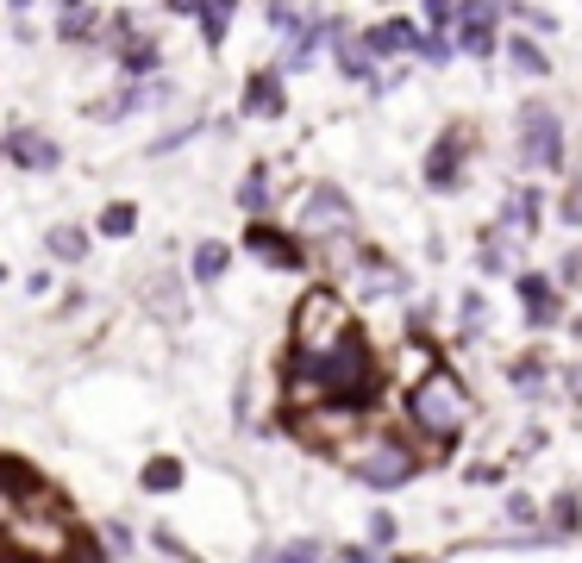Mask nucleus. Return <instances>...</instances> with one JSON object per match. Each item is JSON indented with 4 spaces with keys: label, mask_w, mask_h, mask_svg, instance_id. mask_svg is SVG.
I'll use <instances>...</instances> for the list:
<instances>
[{
    "label": "nucleus",
    "mask_w": 582,
    "mask_h": 563,
    "mask_svg": "<svg viewBox=\"0 0 582 563\" xmlns=\"http://www.w3.org/2000/svg\"><path fill=\"white\" fill-rule=\"evenodd\" d=\"M570 394H576V401H582V364L570 369Z\"/></svg>",
    "instance_id": "obj_38"
},
{
    "label": "nucleus",
    "mask_w": 582,
    "mask_h": 563,
    "mask_svg": "<svg viewBox=\"0 0 582 563\" xmlns=\"http://www.w3.org/2000/svg\"><path fill=\"white\" fill-rule=\"evenodd\" d=\"M282 107H289V95H282V69H257V76L245 82V113L251 119H282Z\"/></svg>",
    "instance_id": "obj_14"
},
{
    "label": "nucleus",
    "mask_w": 582,
    "mask_h": 563,
    "mask_svg": "<svg viewBox=\"0 0 582 563\" xmlns=\"http://www.w3.org/2000/svg\"><path fill=\"white\" fill-rule=\"evenodd\" d=\"M175 100V82H138V88H126V95L100 100L95 119H126V113H144V107H170Z\"/></svg>",
    "instance_id": "obj_12"
},
{
    "label": "nucleus",
    "mask_w": 582,
    "mask_h": 563,
    "mask_svg": "<svg viewBox=\"0 0 582 563\" xmlns=\"http://www.w3.org/2000/svg\"><path fill=\"white\" fill-rule=\"evenodd\" d=\"M219 275H226V245L201 238V245H194V282H219Z\"/></svg>",
    "instance_id": "obj_23"
},
{
    "label": "nucleus",
    "mask_w": 582,
    "mask_h": 563,
    "mask_svg": "<svg viewBox=\"0 0 582 563\" xmlns=\"http://www.w3.org/2000/svg\"><path fill=\"white\" fill-rule=\"evenodd\" d=\"M507 63H514L520 76H545V69H551V63H545V51H539L532 39H520V32L507 39Z\"/></svg>",
    "instance_id": "obj_20"
},
{
    "label": "nucleus",
    "mask_w": 582,
    "mask_h": 563,
    "mask_svg": "<svg viewBox=\"0 0 582 563\" xmlns=\"http://www.w3.org/2000/svg\"><path fill=\"white\" fill-rule=\"evenodd\" d=\"M233 7H238V0H201V39H207V44L226 39V25H233Z\"/></svg>",
    "instance_id": "obj_22"
},
{
    "label": "nucleus",
    "mask_w": 582,
    "mask_h": 563,
    "mask_svg": "<svg viewBox=\"0 0 582 563\" xmlns=\"http://www.w3.org/2000/svg\"><path fill=\"white\" fill-rule=\"evenodd\" d=\"M132 226H138V207H132V201H114V207L100 214V232H107V238H132Z\"/></svg>",
    "instance_id": "obj_26"
},
{
    "label": "nucleus",
    "mask_w": 582,
    "mask_h": 563,
    "mask_svg": "<svg viewBox=\"0 0 582 563\" xmlns=\"http://www.w3.org/2000/svg\"><path fill=\"white\" fill-rule=\"evenodd\" d=\"M551 513H558V526H563V532H570V526L582 520V513H576V495H558V507H551Z\"/></svg>",
    "instance_id": "obj_33"
},
{
    "label": "nucleus",
    "mask_w": 582,
    "mask_h": 563,
    "mask_svg": "<svg viewBox=\"0 0 582 563\" xmlns=\"http://www.w3.org/2000/svg\"><path fill=\"white\" fill-rule=\"evenodd\" d=\"M282 394H289L294 413L326 408V401H369V394H376V357H369V345L351 332L345 345L326 350V357H294Z\"/></svg>",
    "instance_id": "obj_1"
},
{
    "label": "nucleus",
    "mask_w": 582,
    "mask_h": 563,
    "mask_svg": "<svg viewBox=\"0 0 582 563\" xmlns=\"http://www.w3.org/2000/svg\"><path fill=\"white\" fill-rule=\"evenodd\" d=\"M539 207L545 201L532 195V188H514L507 207H502V232H532V226H539Z\"/></svg>",
    "instance_id": "obj_18"
},
{
    "label": "nucleus",
    "mask_w": 582,
    "mask_h": 563,
    "mask_svg": "<svg viewBox=\"0 0 582 563\" xmlns=\"http://www.w3.org/2000/svg\"><path fill=\"white\" fill-rule=\"evenodd\" d=\"M32 488H39V476H32L20 457H0V495H7V501H20V495H32Z\"/></svg>",
    "instance_id": "obj_21"
},
{
    "label": "nucleus",
    "mask_w": 582,
    "mask_h": 563,
    "mask_svg": "<svg viewBox=\"0 0 582 563\" xmlns=\"http://www.w3.org/2000/svg\"><path fill=\"white\" fill-rule=\"evenodd\" d=\"M69 563H100V551H95V544H76V551H69Z\"/></svg>",
    "instance_id": "obj_36"
},
{
    "label": "nucleus",
    "mask_w": 582,
    "mask_h": 563,
    "mask_svg": "<svg viewBox=\"0 0 582 563\" xmlns=\"http://www.w3.org/2000/svg\"><path fill=\"white\" fill-rule=\"evenodd\" d=\"M44 251L63 257V263H82V257H88V232H82V226H51Z\"/></svg>",
    "instance_id": "obj_19"
},
{
    "label": "nucleus",
    "mask_w": 582,
    "mask_h": 563,
    "mask_svg": "<svg viewBox=\"0 0 582 563\" xmlns=\"http://www.w3.org/2000/svg\"><path fill=\"white\" fill-rule=\"evenodd\" d=\"M0 563H13V539H7V520H0Z\"/></svg>",
    "instance_id": "obj_37"
},
{
    "label": "nucleus",
    "mask_w": 582,
    "mask_h": 563,
    "mask_svg": "<svg viewBox=\"0 0 582 563\" xmlns=\"http://www.w3.org/2000/svg\"><path fill=\"white\" fill-rule=\"evenodd\" d=\"M495 20H502V7H495V0H464V7H451L457 44H464L470 57H495Z\"/></svg>",
    "instance_id": "obj_8"
},
{
    "label": "nucleus",
    "mask_w": 582,
    "mask_h": 563,
    "mask_svg": "<svg viewBox=\"0 0 582 563\" xmlns=\"http://www.w3.org/2000/svg\"><path fill=\"white\" fill-rule=\"evenodd\" d=\"M408 420H413V432H427L432 445L457 439V432H464V420H470V394H464V382H457L451 369L432 364L427 376L413 382V394H408Z\"/></svg>",
    "instance_id": "obj_2"
},
{
    "label": "nucleus",
    "mask_w": 582,
    "mask_h": 563,
    "mask_svg": "<svg viewBox=\"0 0 582 563\" xmlns=\"http://www.w3.org/2000/svg\"><path fill=\"white\" fill-rule=\"evenodd\" d=\"M332 39V20H294L289 25V51H282V63L276 69H313V57H320V44Z\"/></svg>",
    "instance_id": "obj_11"
},
{
    "label": "nucleus",
    "mask_w": 582,
    "mask_h": 563,
    "mask_svg": "<svg viewBox=\"0 0 582 563\" xmlns=\"http://www.w3.org/2000/svg\"><path fill=\"white\" fill-rule=\"evenodd\" d=\"M245 245H251L263 263H276V270H301L308 257H301V245H294L289 232H276V226H263V219H251V232H245Z\"/></svg>",
    "instance_id": "obj_13"
},
{
    "label": "nucleus",
    "mask_w": 582,
    "mask_h": 563,
    "mask_svg": "<svg viewBox=\"0 0 582 563\" xmlns=\"http://www.w3.org/2000/svg\"><path fill=\"white\" fill-rule=\"evenodd\" d=\"M464 156H470V138H464V126H451V132L427 151V188L451 195V188L464 182Z\"/></svg>",
    "instance_id": "obj_9"
},
{
    "label": "nucleus",
    "mask_w": 582,
    "mask_h": 563,
    "mask_svg": "<svg viewBox=\"0 0 582 563\" xmlns=\"http://www.w3.org/2000/svg\"><path fill=\"white\" fill-rule=\"evenodd\" d=\"M451 7H457V0H427V20L432 25H451Z\"/></svg>",
    "instance_id": "obj_34"
},
{
    "label": "nucleus",
    "mask_w": 582,
    "mask_h": 563,
    "mask_svg": "<svg viewBox=\"0 0 582 563\" xmlns=\"http://www.w3.org/2000/svg\"><path fill=\"white\" fill-rule=\"evenodd\" d=\"M483 270H495V275L514 270V263H507V238H502V232H488V238H483Z\"/></svg>",
    "instance_id": "obj_28"
},
{
    "label": "nucleus",
    "mask_w": 582,
    "mask_h": 563,
    "mask_svg": "<svg viewBox=\"0 0 582 563\" xmlns=\"http://www.w3.org/2000/svg\"><path fill=\"white\" fill-rule=\"evenodd\" d=\"M483 294H464V332H470V338H476V332H483Z\"/></svg>",
    "instance_id": "obj_32"
},
{
    "label": "nucleus",
    "mask_w": 582,
    "mask_h": 563,
    "mask_svg": "<svg viewBox=\"0 0 582 563\" xmlns=\"http://www.w3.org/2000/svg\"><path fill=\"white\" fill-rule=\"evenodd\" d=\"M520 301H526V320L532 326H558V294H551V282L539 270L520 275Z\"/></svg>",
    "instance_id": "obj_17"
},
{
    "label": "nucleus",
    "mask_w": 582,
    "mask_h": 563,
    "mask_svg": "<svg viewBox=\"0 0 582 563\" xmlns=\"http://www.w3.org/2000/svg\"><path fill=\"white\" fill-rule=\"evenodd\" d=\"M507 376H514V389L539 394L545 389V357H520V364H507Z\"/></svg>",
    "instance_id": "obj_27"
},
{
    "label": "nucleus",
    "mask_w": 582,
    "mask_h": 563,
    "mask_svg": "<svg viewBox=\"0 0 582 563\" xmlns=\"http://www.w3.org/2000/svg\"><path fill=\"white\" fill-rule=\"evenodd\" d=\"M57 7H63V13H76V7H88V0H57Z\"/></svg>",
    "instance_id": "obj_39"
},
{
    "label": "nucleus",
    "mask_w": 582,
    "mask_h": 563,
    "mask_svg": "<svg viewBox=\"0 0 582 563\" xmlns=\"http://www.w3.org/2000/svg\"><path fill=\"white\" fill-rule=\"evenodd\" d=\"M13 7H25V0H13Z\"/></svg>",
    "instance_id": "obj_40"
},
{
    "label": "nucleus",
    "mask_w": 582,
    "mask_h": 563,
    "mask_svg": "<svg viewBox=\"0 0 582 563\" xmlns=\"http://www.w3.org/2000/svg\"><path fill=\"white\" fill-rule=\"evenodd\" d=\"M95 32H100V13H95V7H76V13H63V39H69V44H88Z\"/></svg>",
    "instance_id": "obj_25"
},
{
    "label": "nucleus",
    "mask_w": 582,
    "mask_h": 563,
    "mask_svg": "<svg viewBox=\"0 0 582 563\" xmlns=\"http://www.w3.org/2000/svg\"><path fill=\"white\" fill-rule=\"evenodd\" d=\"M558 214L570 219V226H582V175L576 182H570V188H563V201H558Z\"/></svg>",
    "instance_id": "obj_30"
},
{
    "label": "nucleus",
    "mask_w": 582,
    "mask_h": 563,
    "mask_svg": "<svg viewBox=\"0 0 582 563\" xmlns=\"http://www.w3.org/2000/svg\"><path fill=\"white\" fill-rule=\"evenodd\" d=\"M332 51H338V69H345L351 82H369V76H376V57L364 51V39H351L345 20H332Z\"/></svg>",
    "instance_id": "obj_16"
},
{
    "label": "nucleus",
    "mask_w": 582,
    "mask_h": 563,
    "mask_svg": "<svg viewBox=\"0 0 582 563\" xmlns=\"http://www.w3.org/2000/svg\"><path fill=\"white\" fill-rule=\"evenodd\" d=\"M238 207H245V214H263V207H270V175H263V163L238 182Z\"/></svg>",
    "instance_id": "obj_24"
},
{
    "label": "nucleus",
    "mask_w": 582,
    "mask_h": 563,
    "mask_svg": "<svg viewBox=\"0 0 582 563\" xmlns=\"http://www.w3.org/2000/svg\"><path fill=\"white\" fill-rule=\"evenodd\" d=\"M558 275H563V282H582V251H570V257H563V263H558Z\"/></svg>",
    "instance_id": "obj_35"
},
{
    "label": "nucleus",
    "mask_w": 582,
    "mask_h": 563,
    "mask_svg": "<svg viewBox=\"0 0 582 563\" xmlns=\"http://www.w3.org/2000/svg\"><path fill=\"white\" fill-rule=\"evenodd\" d=\"M294 426H301V439H308V445H326V451H338V445L351 439V432L364 426V408H357V401H326V408H313V420L301 413Z\"/></svg>",
    "instance_id": "obj_7"
},
{
    "label": "nucleus",
    "mask_w": 582,
    "mask_h": 563,
    "mask_svg": "<svg viewBox=\"0 0 582 563\" xmlns=\"http://www.w3.org/2000/svg\"><path fill=\"white\" fill-rule=\"evenodd\" d=\"M514 138H520V163L526 170H563V119L551 113L545 100H526L520 107Z\"/></svg>",
    "instance_id": "obj_4"
},
{
    "label": "nucleus",
    "mask_w": 582,
    "mask_h": 563,
    "mask_svg": "<svg viewBox=\"0 0 582 563\" xmlns=\"http://www.w3.org/2000/svg\"><path fill=\"white\" fill-rule=\"evenodd\" d=\"M0 156H13L20 170H57V163H63L57 138L39 132V126H13V132L0 138Z\"/></svg>",
    "instance_id": "obj_10"
},
{
    "label": "nucleus",
    "mask_w": 582,
    "mask_h": 563,
    "mask_svg": "<svg viewBox=\"0 0 582 563\" xmlns=\"http://www.w3.org/2000/svg\"><path fill=\"white\" fill-rule=\"evenodd\" d=\"M364 51H369V57H401V51H420V32H413V20L369 25V32H364Z\"/></svg>",
    "instance_id": "obj_15"
},
{
    "label": "nucleus",
    "mask_w": 582,
    "mask_h": 563,
    "mask_svg": "<svg viewBox=\"0 0 582 563\" xmlns=\"http://www.w3.org/2000/svg\"><path fill=\"white\" fill-rule=\"evenodd\" d=\"M301 226H308L313 238H338V232H351V195L338 188V182H313L308 201H301Z\"/></svg>",
    "instance_id": "obj_6"
},
{
    "label": "nucleus",
    "mask_w": 582,
    "mask_h": 563,
    "mask_svg": "<svg viewBox=\"0 0 582 563\" xmlns=\"http://www.w3.org/2000/svg\"><path fill=\"white\" fill-rule=\"evenodd\" d=\"M351 332H357V320L332 289L301 294V307H294V357H326V350L345 345Z\"/></svg>",
    "instance_id": "obj_3"
},
{
    "label": "nucleus",
    "mask_w": 582,
    "mask_h": 563,
    "mask_svg": "<svg viewBox=\"0 0 582 563\" xmlns=\"http://www.w3.org/2000/svg\"><path fill=\"white\" fill-rule=\"evenodd\" d=\"M175 483H182V469H175L170 457H163V464H151V469H144V488H175Z\"/></svg>",
    "instance_id": "obj_31"
},
{
    "label": "nucleus",
    "mask_w": 582,
    "mask_h": 563,
    "mask_svg": "<svg viewBox=\"0 0 582 563\" xmlns=\"http://www.w3.org/2000/svg\"><path fill=\"white\" fill-rule=\"evenodd\" d=\"M345 457L369 488H401V483H413V469H420V457H413L401 439H364V445H351Z\"/></svg>",
    "instance_id": "obj_5"
},
{
    "label": "nucleus",
    "mask_w": 582,
    "mask_h": 563,
    "mask_svg": "<svg viewBox=\"0 0 582 563\" xmlns=\"http://www.w3.org/2000/svg\"><path fill=\"white\" fill-rule=\"evenodd\" d=\"M263 563H320V544L301 539V544H289V551H270Z\"/></svg>",
    "instance_id": "obj_29"
}]
</instances>
